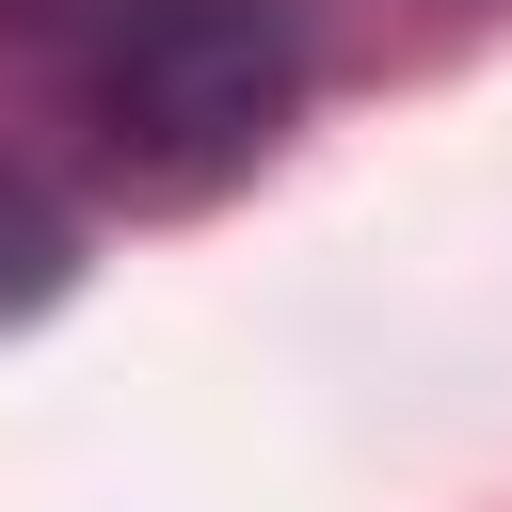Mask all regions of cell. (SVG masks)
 I'll return each instance as SVG.
<instances>
[{"label": "cell", "mask_w": 512, "mask_h": 512, "mask_svg": "<svg viewBox=\"0 0 512 512\" xmlns=\"http://www.w3.org/2000/svg\"><path fill=\"white\" fill-rule=\"evenodd\" d=\"M0 64L128 192H208L288 128L304 0H0Z\"/></svg>", "instance_id": "1"}, {"label": "cell", "mask_w": 512, "mask_h": 512, "mask_svg": "<svg viewBox=\"0 0 512 512\" xmlns=\"http://www.w3.org/2000/svg\"><path fill=\"white\" fill-rule=\"evenodd\" d=\"M48 288H64V208H48L32 176H0V320L48 304Z\"/></svg>", "instance_id": "2"}]
</instances>
